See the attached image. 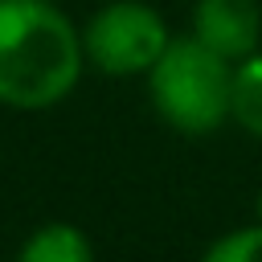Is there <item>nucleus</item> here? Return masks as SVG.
Masks as SVG:
<instances>
[{
	"label": "nucleus",
	"mask_w": 262,
	"mask_h": 262,
	"mask_svg": "<svg viewBox=\"0 0 262 262\" xmlns=\"http://www.w3.org/2000/svg\"><path fill=\"white\" fill-rule=\"evenodd\" d=\"M82 33L49 0H0V106L49 111L82 78Z\"/></svg>",
	"instance_id": "nucleus-1"
},
{
	"label": "nucleus",
	"mask_w": 262,
	"mask_h": 262,
	"mask_svg": "<svg viewBox=\"0 0 262 262\" xmlns=\"http://www.w3.org/2000/svg\"><path fill=\"white\" fill-rule=\"evenodd\" d=\"M233 61L196 37H172L147 70L156 115L180 135H213L233 119Z\"/></svg>",
	"instance_id": "nucleus-2"
},
{
	"label": "nucleus",
	"mask_w": 262,
	"mask_h": 262,
	"mask_svg": "<svg viewBox=\"0 0 262 262\" xmlns=\"http://www.w3.org/2000/svg\"><path fill=\"white\" fill-rule=\"evenodd\" d=\"M168 41L172 37H168L164 16L143 0H111L82 29L86 61L98 74H111V78L147 74Z\"/></svg>",
	"instance_id": "nucleus-3"
},
{
	"label": "nucleus",
	"mask_w": 262,
	"mask_h": 262,
	"mask_svg": "<svg viewBox=\"0 0 262 262\" xmlns=\"http://www.w3.org/2000/svg\"><path fill=\"white\" fill-rule=\"evenodd\" d=\"M192 37L225 61H246L262 41V12L254 0H196Z\"/></svg>",
	"instance_id": "nucleus-4"
},
{
	"label": "nucleus",
	"mask_w": 262,
	"mask_h": 262,
	"mask_svg": "<svg viewBox=\"0 0 262 262\" xmlns=\"http://www.w3.org/2000/svg\"><path fill=\"white\" fill-rule=\"evenodd\" d=\"M16 262H94L90 237L70 221H49L25 237Z\"/></svg>",
	"instance_id": "nucleus-5"
},
{
	"label": "nucleus",
	"mask_w": 262,
	"mask_h": 262,
	"mask_svg": "<svg viewBox=\"0 0 262 262\" xmlns=\"http://www.w3.org/2000/svg\"><path fill=\"white\" fill-rule=\"evenodd\" d=\"M233 119L262 139V49L233 70Z\"/></svg>",
	"instance_id": "nucleus-6"
},
{
	"label": "nucleus",
	"mask_w": 262,
	"mask_h": 262,
	"mask_svg": "<svg viewBox=\"0 0 262 262\" xmlns=\"http://www.w3.org/2000/svg\"><path fill=\"white\" fill-rule=\"evenodd\" d=\"M201 262H262V225H246V229H229L221 233Z\"/></svg>",
	"instance_id": "nucleus-7"
},
{
	"label": "nucleus",
	"mask_w": 262,
	"mask_h": 262,
	"mask_svg": "<svg viewBox=\"0 0 262 262\" xmlns=\"http://www.w3.org/2000/svg\"><path fill=\"white\" fill-rule=\"evenodd\" d=\"M258 225H262V188H258Z\"/></svg>",
	"instance_id": "nucleus-8"
}]
</instances>
